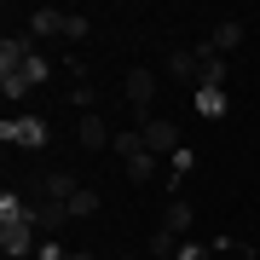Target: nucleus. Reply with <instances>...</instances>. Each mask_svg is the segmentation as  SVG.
I'll list each match as a JSON object with an SVG mask.
<instances>
[{
    "instance_id": "21",
    "label": "nucleus",
    "mask_w": 260,
    "mask_h": 260,
    "mask_svg": "<svg viewBox=\"0 0 260 260\" xmlns=\"http://www.w3.org/2000/svg\"><path fill=\"white\" fill-rule=\"evenodd\" d=\"M191 168H197V150H185V145H179L174 156H168V174H174V179H185Z\"/></svg>"
},
{
    "instance_id": "5",
    "label": "nucleus",
    "mask_w": 260,
    "mask_h": 260,
    "mask_svg": "<svg viewBox=\"0 0 260 260\" xmlns=\"http://www.w3.org/2000/svg\"><path fill=\"white\" fill-rule=\"evenodd\" d=\"M64 220H70V203H52V197L29 208V225H35L41 237H58V232H64Z\"/></svg>"
},
{
    "instance_id": "6",
    "label": "nucleus",
    "mask_w": 260,
    "mask_h": 260,
    "mask_svg": "<svg viewBox=\"0 0 260 260\" xmlns=\"http://www.w3.org/2000/svg\"><path fill=\"white\" fill-rule=\"evenodd\" d=\"M35 58V35H6L0 41V70H29Z\"/></svg>"
},
{
    "instance_id": "26",
    "label": "nucleus",
    "mask_w": 260,
    "mask_h": 260,
    "mask_svg": "<svg viewBox=\"0 0 260 260\" xmlns=\"http://www.w3.org/2000/svg\"><path fill=\"white\" fill-rule=\"evenodd\" d=\"M70 260H93V254H70Z\"/></svg>"
},
{
    "instance_id": "23",
    "label": "nucleus",
    "mask_w": 260,
    "mask_h": 260,
    "mask_svg": "<svg viewBox=\"0 0 260 260\" xmlns=\"http://www.w3.org/2000/svg\"><path fill=\"white\" fill-rule=\"evenodd\" d=\"M23 75H29L35 87H41V81H52V58H41V52H35V58H29V70H23Z\"/></svg>"
},
{
    "instance_id": "10",
    "label": "nucleus",
    "mask_w": 260,
    "mask_h": 260,
    "mask_svg": "<svg viewBox=\"0 0 260 260\" xmlns=\"http://www.w3.org/2000/svg\"><path fill=\"white\" fill-rule=\"evenodd\" d=\"M168 75H179V81H203V64H197V52H191V47L168 52Z\"/></svg>"
},
{
    "instance_id": "14",
    "label": "nucleus",
    "mask_w": 260,
    "mask_h": 260,
    "mask_svg": "<svg viewBox=\"0 0 260 260\" xmlns=\"http://www.w3.org/2000/svg\"><path fill=\"white\" fill-rule=\"evenodd\" d=\"M0 93H6L12 104H18V99H29V93H35V81H29L23 70H0Z\"/></svg>"
},
{
    "instance_id": "19",
    "label": "nucleus",
    "mask_w": 260,
    "mask_h": 260,
    "mask_svg": "<svg viewBox=\"0 0 260 260\" xmlns=\"http://www.w3.org/2000/svg\"><path fill=\"white\" fill-rule=\"evenodd\" d=\"M121 168H127V179H133V185H150V174H156V156L145 150V156H133V162H121Z\"/></svg>"
},
{
    "instance_id": "8",
    "label": "nucleus",
    "mask_w": 260,
    "mask_h": 260,
    "mask_svg": "<svg viewBox=\"0 0 260 260\" xmlns=\"http://www.w3.org/2000/svg\"><path fill=\"white\" fill-rule=\"evenodd\" d=\"M203 41H208V47H214V52L225 58L232 47H243V23H237V18H225V23H214V29H208Z\"/></svg>"
},
{
    "instance_id": "12",
    "label": "nucleus",
    "mask_w": 260,
    "mask_h": 260,
    "mask_svg": "<svg viewBox=\"0 0 260 260\" xmlns=\"http://www.w3.org/2000/svg\"><path fill=\"white\" fill-rule=\"evenodd\" d=\"M162 225H168L174 237H185V232H191V203H179V197H168V208H162Z\"/></svg>"
},
{
    "instance_id": "20",
    "label": "nucleus",
    "mask_w": 260,
    "mask_h": 260,
    "mask_svg": "<svg viewBox=\"0 0 260 260\" xmlns=\"http://www.w3.org/2000/svg\"><path fill=\"white\" fill-rule=\"evenodd\" d=\"M87 35H93L87 12H64V41H87Z\"/></svg>"
},
{
    "instance_id": "1",
    "label": "nucleus",
    "mask_w": 260,
    "mask_h": 260,
    "mask_svg": "<svg viewBox=\"0 0 260 260\" xmlns=\"http://www.w3.org/2000/svg\"><path fill=\"white\" fill-rule=\"evenodd\" d=\"M0 139H6V145H23V150H47L52 127L41 116H6V121H0Z\"/></svg>"
},
{
    "instance_id": "15",
    "label": "nucleus",
    "mask_w": 260,
    "mask_h": 260,
    "mask_svg": "<svg viewBox=\"0 0 260 260\" xmlns=\"http://www.w3.org/2000/svg\"><path fill=\"white\" fill-rule=\"evenodd\" d=\"M29 220V203L18 191H0V225H23Z\"/></svg>"
},
{
    "instance_id": "24",
    "label": "nucleus",
    "mask_w": 260,
    "mask_h": 260,
    "mask_svg": "<svg viewBox=\"0 0 260 260\" xmlns=\"http://www.w3.org/2000/svg\"><path fill=\"white\" fill-rule=\"evenodd\" d=\"M35 260H70V249L58 237H41V249H35Z\"/></svg>"
},
{
    "instance_id": "9",
    "label": "nucleus",
    "mask_w": 260,
    "mask_h": 260,
    "mask_svg": "<svg viewBox=\"0 0 260 260\" xmlns=\"http://www.w3.org/2000/svg\"><path fill=\"white\" fill-rule=\"evenodd\" d=\"M75 139H81L87 150H104V145H116V133L104 127V121H99L93 110H87V116H81V127H75Z\"/></svg>"
},
{
    "instance_id": "2",
    "label": "nucleus",
    "mask_w": 260,
    "mask_h": 260,
    "mask_svg": "<svg viewBox=\"0 0 260 260\" xmlns=\"http://www.w3.org/2000/svg\"><path fill=\"white\" fill-rule=\"evenodd\" d=\"M139 133H145L150 156H174L179 150V121H168V116H139Z\"/></svg>"
},
{
    "instance_id": "18",
    "label": "nucleus",
    "mask_w": 260,
    "mask_h": 260,
    "mask_svg": "<svg viewBox=\"0 0 260 260\" xmlns=\"http://www.w3.org/2000/svg\"><path fill=\"white\" fill-rule=\"evenodd\" d=\"M75 191H81V185H75V174H47V197H52V203H70Z\"/></svg>"
},
{
    "instance_id": "16",
    "label": "nucleus",
    "mask_w": 260,
    "mask_h": 260,
    "mask_svg": "<svg viewBox=\"0 0 260 260\" xmlns=\"http://www.w3.org/2000/svg\"><path fill=\"white\" fill-rule=\"evenodd\" d=\"M110 150H116L121 162H133V156H145V133H139V127H127V133H116V145H110Z\"/></svg>"
},
{
    "instance_id": "22",
    "label": "nucleus",
    "mask_w": 260,
    "mask_h": 260,
    "mask_svg": "<svg viewBox=\"0 0 260 260\" xmlns=\"http://www.w3.org/2000/svg\"><path fill=\"white\" fill-rule=\"evenodd\" d=\"M174 260H214V249H208V243H197V237H185V243H179V254Z\"/></svg>"
},
{
    "instance_id": "4",
    "label": "nucleus",
    "mask_w": 260,
    "mask_h": 260,
    "mask_svg": "<svg viewBox=\"0 0 260 260\" xmlns=\"http://www.w3.org/2000/svg\"><path fill=\"white\" fill-rule=\"evenodd\" d=\"M121 93H127V104H133V110H139V116H150V99H156V70H127V81H121Z\"/></svg>"
},
{
    "instance_id": "7",
    "label": "nucleus",
    "mask_w": 260,
    "mask_h": 260,
    "mask_svg": "<svg viewBox=\"0 0 260 260\" xmlns=\"http://www.w3.org/2000/svg\"><path fill=\"white\" fill-rule=\"evenodd\" d=\"M23 18H29V35H35V41L64 35V12H58V6H35V12H23Z\"/></svg>"
},
{
    "instance_id": "13",
    "label": "nucleus",
    "mask_w": 260,
    "mask_h": 260,
    "mask_svg": "<svg viewBox=\"0 0 260 260\" xmlns=\"http://www.w3.org/2000/svg\"><path fill=\"white\" fill-rule=\"evenodd\" d=\"M99 208H104V197H99L93 185H81V191H75V197H70V220H93V214H99Z\"/></svg>"
},
{
    "instance_id": "3",
    "label": "nucleus",
    "mask_w": 260,
    "mask_h": 260,
    "mask_svg": "<svg viewBox=\"0 0 260 260\" xmlns=\"http://www.w3.org/2000/svg\"><path fill=\"white\" fill-rule=\"evenodd\" d=\"M35 249H41V232L35 225H0V254L6 260H35Z\"/></svg>"
},
{
    "instance_id": "11",
    "label": "nucleus",
    "mask_w": 260,
    "mask_h": 260,
    "mask_svg": "<svg viewBox=\"0 0 260 260\" xmlns=\"http://www.w3.org/2000/svg\"><path fill=\"white\" fill-rule=\"evenodd\" d=\"M197 116H203V121H220L225 116V87H197Z\"/></svg>"
},
{
    "instance_id": "25",
    "label": "nucleus",
    "mask_w": 260,
    "mask_h": 260,
    "mask_svg": "<svg viewBox=\"0 0 260 260\" xmlns=\"http://www.w3.org/2000/svg\"><path fill=\"white\" fill-rule=\"evenodd\" d=\"M64 70L75 75V81H87V58H81V52H64Z\"/></svg>"
},
{
    "instance_id": "17",
    "label": "nucleus",
    "mask_w": 260,
    "mask_h": 260,
    "mask_svg": "<svg viewBox=\"0 0 260 260\" xmlns=\"http://www.w3.org/2000/svg\"><path fill=\"white\" fill-rule=\"evenodd\" d=\"M179 254V237L168 232V225H156V232H150V260H174Z\"/></svg>"
}]
</instances>
